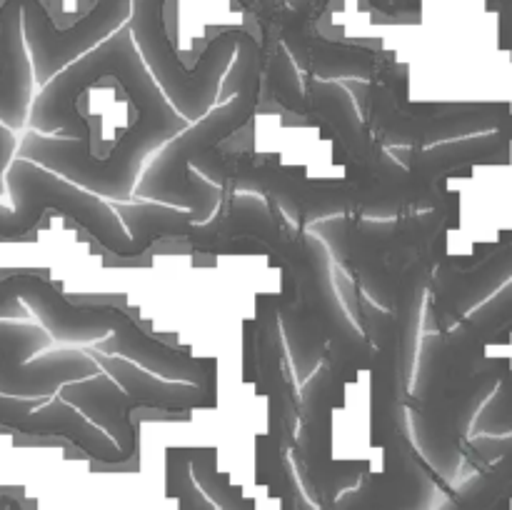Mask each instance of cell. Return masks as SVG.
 Here are the masks:
<instances>
[{
	"label": "cell",
	"mask_w": 512,
	"mask_h": 510,
	"mask_svg": "<svg viewBox=\"0 0 512 510\" xmlns=\"http://www.w3.org/2000/svg\"><path fill=\"white\" fill-rule=\"evenodd\" d=\"M420 3H423V0H393L395 18H398V15H420ZM485 3H488V0H485Z\"/></svg>",
	"instance_id": "ba28073f"
},
{
	"label": "cell",
	"mask_w": 512,
	"mask_h": 510,
	"mask_svg": "<svg viewBox=\"0 0 512 510\" xmlns=\"http://www.w3.org/2000/svg\"><path fill=\"white\" fill-rule=\"evenodd\" d=\"M45 345H50V335L38 325H15L0 320V355L10 363H30V358Z\"/></svg>",
	"instance_id": "8992f818"
},
{
	"label": "cell",
	"mask_w": 512,
	"mask_h": 510,
	"mask_svg": "<svg viewBox=\"0 0 512 510\" xmlns=\"http://www.w3.org/2000/svg\"><path fill=\"white\" fill-rule=\"evenodd\" d=\"M8 188L15 208L0 205V240H20L38 228L45 210H58L78 220L100 245L113 253H140L148 243L130 240L115 213L90 193L65 183L33 160L15 158L8 170Z\"/></svg>",
	"instance_id": "7a4b0ae2"
},
{
	"label": "cell",
	"mask_w": 512,
	"mask_h": 510,
	"mask_svg": "<svg viewBox=\"0 0 512 510\" xmlns=\"http://www.w3.org/2000/svg\"><path fill=\"white\" fill-rule=\"evenodd\" d=\"M20 300L30 305L45 328L58 340H93L108 328H118L123 315L115 313L108 320V310L80 308L68 303L48 280L38 275H10L0 280V318L20 315Z\"/></svg>",
	"instance_id": "3957f363"
},
{
	"label": "cell",
	"mask_w": 512,
	"mask_h": 510,
	"mask_svg": "<svg viewBox=\"0 0 512 510\" xmlns=\"http://www.w3.org/2000/svg\"><path fill=\"white\" fill-rule=\"evenodd\" d=\"M128 25L133 28L140 53L153 65L155 78L165 85L180 113L188 115L190 120L200 118L213 103V93L220 85L223 70L243 50V45L255 38L253 30L248 28L223 30L205 45L198 63L185 68L168 33V0H133Z\"/></svg>",
	"instance_id": "6da1fadb"
},
{
	"label": "cell",
	"mask_w": 512,
	"mask_h": 510,
	"mask_svg": "<svg viewBox=\"0 0 512 510\" xmlns=\"http://www.w3.org/2000/svg\"><path fill=\"white\" fill-rule=\"evenodd\" d=\"M38 400L0 393V428H10L20 435H63L103 463H120L128 458L120 445H113L105 435L85 425L68 405H48L38 410Z\"/></svg>",
	"instance_id": "277c9868"
},
{
	"label": "cell",
	"mask_w": 512,
	"mask_h": 510,
	"mask_svg": "<svg viewBox=\"0 0 512 510\" xmlns=\"http://www.w3.org/2000/svg\"><path fill=\"white\" fill-rule=\"evenodd\" d=\"M365 5L373 10H378L380 15H393L395 18V8H393V0H365Z\"/></svg>",
	"instance_id": "9c48e42d"
},
{
	"label": "cell",
	"mask_w": 512,
	"mask_h": 510,
	"mask_svg": "<svg viewBox=\"0 0 512 510\" xmlns=\"http://www.w3.org/2000/svg\"><path fill=\"white\" fill-rule=\"evenodd\" d=\"M95 365L88 355L75 350L43 355L25 365L10 363L0 355V393L13 398H45L68 383H78L85 375H93Z\"/></svg>",
	"instance_id": "5b68a950"
},
{
	"label": "cell",
	"mask_w": 512,
	"mask_h": 510,
	"mask_svg": "<svg viewBox=\"0 0 512 510\" xmlns=\"http://www.w3.org/2000/svg\"><path fill=\"white\" fill-rule=\"evenodd\" d=\"M488 10L498 15L500 48L512 50V0H488Z\"/></svg>",
	"instance_id": "52a82bcc"
}]
</instances>
